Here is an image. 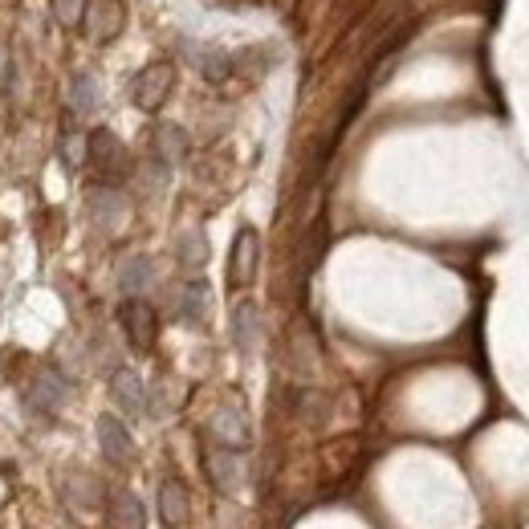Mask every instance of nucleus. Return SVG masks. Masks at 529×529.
Masks as SVG:
<instances>
[{
	"label": "nucleus",
	"mask_w": 529,
	"mask_h": 529,
	"mask_svg": "<svg viewBox=\"0 0 529 529\" xmlns=\"http://www.w3.org/2000/svg\"><path fill=\"white\" fill-rule=\"evenodd\" d=\"M86 159L98 167V175H106V180H123V175L131 171L127 147L119 143V135L106 131V127L90 131V139H86Z\"/></svg>",
	"instance_id": "1"
},
{
	"label": "nucleus",
	"mask_w": 529,
	"mask_h": 529,
	"mask_svg": "<svg viewBox=\"0 0 529 529\" xmlns=\"http://www.w3.org/2000/svg\"><path fill=\"white\" fill-rule=\"evenodd\" d=\"M171 86H175V70H171L167 62H151V66H143V70L135 74L131 98H135L139 110H159V106L167 102Z\"/></svg>",
	"instance_id": "2"
},
{
	"label": "nucleus",
	"mask_w": 529,
	"mask_h": 529,
	"mask_svg": "<svg viewBox=\"0 0 529 529\" xmlns=\"http://www.w3.org/2000/svg\"><path fill=\"white\" fill-rule=\"evenodd\" d=\"M82 21H86V37L102 45V41H114L123 33L127 9H123V0H86Z\"/></svg>",
	"instance_id": "3"
},
{
	"label": "nucleus",
	"mask_w": 529,
	"mask_h": 529,
	"mask_svg": "<svg viewBox=\"0 0 529 529\" xmlns=\"http://www.w3.org/2000/svg\"><path fill=\"white\" fill-rule=\"evenodd\" d=\"M119 322H123V330H127V338H131L135 350H151V346H155L159 318H155V310H151L143 298H127V302L119 306Z\"/></svg>",
	"instance_id": "4"
},
{
	"label": "nucleus",
	"mask_w": 529,
	"mask_h": 529,
	"mask_svg": "<svg viewBox=\"0 0 529 529\" xmlns=\"http://www.w3.org/2000/svg\"><path fill=\"white\" fill-rule=\"evenodd\" d=\"M257 261H261V237L257 228H241L237 241H232V257H228V281L232 285H249L257 277Z\"/></svg>",
	"instance_id": "5"
},
{
	"label": "nucleus",
	"mask_w": 529,
	"mask_h": 529,
	"mask_svg": "<svg viewBox=\"0 0 529 529\" xmlns=\"http://www.w3.org/2000/svg\"><path fill=\"white\" fill-rule=\"evenodd\" d=\"M86 208H90V220H94L102 232H119L123 220H127V200L114 192V188H94V192H86Z\"/></svg>",
	"instance_id": "6"
},
{
	"label": "nucleus",
	"mask_w": 529,
	"mask_h": 529,
	"mask_svg": "<svg viewBox=\"0 0 529 529\" xmlns=\"http://www.w3.org/2000/svg\"><path fill=\"white\" fill-rule=\"evenodd\" d=\"M204 468H208L212 485L224 489V493L241 489V481H245V464H241V456L232 452V448H212V452L204 456Z\"/></svg>",
	"instance_id": "7"
},
{
	"label": "nucleus",
	"mask_w": 529,
	"mask_h": 529,
	"mask_svg": "<svg viewBox=\"0 0 529 529\" xmlns=\"http://www.w3.org/2000/svg\"><path fill=\"white\" fill-rule=\"evenodd\" d=\"M98 444H102V456L114 464H131V456H135V440H131L127 424L114 420V416L98 420Z\"/></svg>",
	"instance_id": "8"
},
{
	"label": "nucleus",
	"mask_w": 529,
	"mask_h": 529,
	"mask_svg": "<svg viewBox=\"0 0 529 529\" xmlns=\"http://www.w3.org/2000/svg\"><path fill=\"white\" fill-rule=\"evenodd\" d=\"M70 399V383H66V375L62 371H41L37 379H33V387H29V403L37 407V411H57Z\"/></svg>",
	"instance_id": "9"
},
{
	"label": "nucleus",
	"mask_w": 529,
	"mask_h": 529,
	"mask_svg": "<svg viewBox=\"0 0 529 529\" xmlns=\"http://www.w3.org/2000/svg\"><path fill=\"white\" fill-rule=\"evenodd\" d=\"M110 399L114 403H119L123 411H127V416H139V411L147 407V391H143V379L135 375V371H114L110 375Z\"/></svg>",
	"instance_id": "10"
},
{
	"label": "nucleus",
	"mask_w": 529,
	"mask_h": 529,
	"mask_svg": "<svg viewBox=\"0 0 529 529\" xmlns=\"http://www.w3.org/2000/svg\"><path fill=\"white\" fill-rule=\"evenodd\" d=\"M257 338H261V314L253 302H241L237 314H232V342H237L241 355H253Z\"/></svg>",
	"instance_id": "11"
},
{
	"label": "nucleus",
	"mask_w": 529,
	"mask_h": 529,
	"mask_svg": "<svg viewBox=\"0 0 529 529\" xmlns=\"http://www.w3.org/2000/svg\"><path fill=\"white\" fill-rule=\"evenodd\" d=\"M110 521H114V529H143L147 525L143 501L127 489H110Z\"/></svg>",
	"instance_id": "12"
},
{
	"label": "nucleus",
	"mask_w": 529,
	"mask_h": 529,
	"mask_svg": "<svg viewBox=\"0 0 529 529\" xmlns=\"http://www.w3.org/2000/svg\"><path fill=\"white\" fill-rule=\"evenodd\" d=\"M208 314H212V289H208V281H188L180 289V318L192 322V326H200Z\"/></svg>",
	"instance_id": "13"
},
{
	"label": "nucleus",
	"mask_w": 529,
	"mask_h": 529,
	"mask_svg": "<svg viewBox=\"0 0 529 529\" xmlns=\"http://www.w3.org/2000/svg\"><path fill=\"white\" fill-rule=\"evenodd\" d=\"M216 436L224 440V448H245L249 444V420L241 407H220L216 411Z\"/></svg>",
	"instance_id": "14"
},
{
	"label": "nucleus",
	"mask_w": 529,
	"mask_h": 529,
	"mask_svg": "<svg viewBox=\"0 0 529 529\" xmlns=\"http://www.w3.org/2000/svg\"><path fill=\"white\" fill-rule=\"evenodd\" d=\"M119 285H123V293H147L151 285H155V265H151V257H127L123 265H119Z\"/></svg>",
	"instance_id": "15"
},
{
	"label": "nucleus",
	"mask_w": 529,
	"mask_h": 529,
	"mask_svg": "<svg viewBox=\"0 0 529 529\" xmlns=\"http://www.w3.org/2000/svg\"><path fill=\"white\" fill-rule=\"evenodd\" d=\"M155 155L163 163H180L188 155V131L175 127V123H159L155 127Z\"/></svg>",
	"instance_id": "16"
},
{
	"label": "nucleus",
	"mask_w": 529,
	"mask_h": 529,
	"mask_svg": "<svg viewBox=\"0 0 529 529\" xmlns=\"http://www.w3.org/2000/svg\"><path fill=\"white\" fill-rule=\"evenodd\" d=\"M159 517H163V525H184V517H188V493H184V485L180 481H167L163 489H159Z\"/></svg>",
	"instance_id": "17"
},
{
	"label": "nucleus",
	"mask_w": 529,
	"mask_h": 529,
	"mask_svg": "<svg viewBox=\"0 0 529 529\" xmlns=\"http://www.w3.org/2000/svg\"><path fill=\"white\" fill-rule=\"evenodd\" d=\"M66 497H70V505H74V509L94 513V509H98L102 489H98V481H94V477H70V481H66Z\"/></svg>",
	"instance_id": "18"
},
{
	"label": "nucleus",
	"mask_w": 529,
	"mask_h": 529,
	"mask_svg": "<svg viewBox=\"0 0 529 529\" xmlns=\"http://www.w3.org/2000/svg\"><path fill=\"white\" fill-rule=\"evenodd\" d=\"M70 102H74V110H78V114H94V110L102 106L98 82H94L90 74H78V78H74V90H70Z\"/></svg>",
	"instance_id": "19"
},
{
	"label": "nucleus",
	"mask_w": 529,
	"mask_h": 529,
	"mask_svg": "<svg viewBox=\"0 0 529 529\" xmlns=\"http://www.w3.org/2000/svg\"><path fill=\"white\" fill-rule=\"evenodd\" d=\"M188 53H192V62L200 66V74L208 82H224L228 78V57L224 53H216V49H188Z\"/></svg>",
	"instance_id": "20"
},
{
	"label": "nucleus",
	"mask_w": 529,
	"mask_h": 529,
	"mask_svg": "<svg viewBox=\"0 0 529 529\" xmlns=\"http://www.w3.org/2000/svg\"><path fill=\"white\" fill-rule=\"evenodd\" d=\"M175 257H180V265H204L208 257V245H204V232H184L180 245H175Z\"/></svg>",
	"instance_id": "21"
},
{
	"label": "nucleus",
	"mask_w": 529,
	"mask_h": 529,
	"mask_svg": "<svg viewBox=\"0 0 529 529\" xmlns=\"http://www.w3.org/2000/svg\"><path fill=\"white\" fill-rule=\"evenodd\" d=\"M53 5V17L62 21V25H78L82 21V9H86V0H49Z\"/></svg>",
	"instance_id": "22"
},
{
	"label": "nucleus",
	"mask_w": 529,
	"mask_h": 529,
	"mask_svg": "<svg viewBox=\"0 0 529 529\" xmlns=\"http://www.w3.org/2000/svg\"><path fill=\"white\" fill-rule=\"evenodd\" d=\"M62 155H66V163H70V167H78V163L86 159V143H82L78 135H66V143H62Z\"/></svg>",
	"instance_id": "23"
},
{
	"label": "nucleus",
	"mask_w": 529,
	"mask_h": 529,
	"mask_svg": "<svg viewBox=\"0 0 529 529\" xmlns=\"http://www.w3.org/2000/svg\"><path fill=\"white\" fill-rule=\"evenodd\" d=\"M9 78H13V57H9V45L0 41V90L9 86Z\"/></svg>",
	"instance_id": "24"
}]
</instances>
